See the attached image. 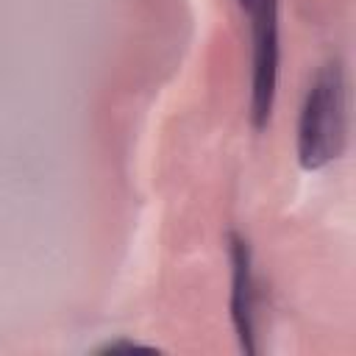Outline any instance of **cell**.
Wrapping results in <instances>:
<instances>
[{
    "mask_svg": "<svg viewBox=\"0 0 356 356\" xmlns=\"http://www.w3.org/2000/svg\"><path fill=\"white\" fill-rule=\"evenodd\" d=\"M348 139V86L339 61L317 70L298 120V159L306 170H320L339 159Z\"/></svg>",
    "mask_w": 356,
    "mask_h": 356,
    "instance_id": "1",
    "label": "cell"
},
{
    "mask_svg": "<svg viewBox=\"0 0 356 356\" xmlns=\"http://www.w3.org/2000/svg\"><path fill=\"white\" fill-rule=\"evenodd\" d=\"M253 17V75H250V120L264 128L278 83V0H256Z\"/></svg>",
    "mask_w": 356,
    "mask_h": 356,
    "instance_id": "2",
    "label": "cell"
},
{
    "mask_svg": "<svg viewBox=\"0 0 356 356\" xmlns=\"http://www.w3.org/2000/svg\"><path fill=\"white\" fill-rule=\"evenodd\" d=\"M231 253V320L245 353H256V284L250 267V248L239 234L228 239Z\"/></svg>",
    "mask_w": 356,
    "mask_h": 356,
    "instance_id": "3",
    "label": "cell"
},
{
    "mask_svg": "<svg viewBox=\"0 0 356 356\" xmlns=\"http://www.w3.org/2000/svg\"><path fill=\"white\" fill-rule=\"evenodd\" d=\"M117 350H153V348L142 345V342H131V339H117V342H108L100 348V353H117Z\"/></svg>",
    "mask_w": 356,
    "mask_h": 356,
    "instance_id": "4",
    "label": "cell"
},
{
    "mask_svg": "<svg viewBox=\"0 0 356 356\" xmlns=\"http://www.w3.org/2000/svg\"><path fill=\"white\" fill-rule=\"evenodd\" d=\"M253 3H256V0H239V6H245V8H248V11H250V8H253Z\"/></svg>",
    "mask_w": 356,
    "mask_h": 356,
    "instance_id": "5",
    "label": "cell"
}]
</instances>
